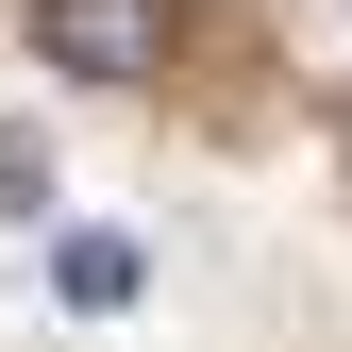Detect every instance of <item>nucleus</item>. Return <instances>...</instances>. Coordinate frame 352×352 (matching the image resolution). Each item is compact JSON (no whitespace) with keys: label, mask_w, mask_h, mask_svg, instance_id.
<instances>
[{"label":"nucleus","mask_w":352,"mask_h":352,"mask_svg":"<svg viewBox=\"0 0 352 352\" xmlns=\"http://www.w3.org/2000/svg\"><path fill=\"white\" fill-rule=\"evenodd\" d=\"M34 185H51V168H34V135H0V218H34Z\"/></svg>","instance_id":"nucleus-3"},{"label":"nucleus","mask_w":352,"mask_h":352,"mask_svg":"<svg viewBox=\"0 0 352 352\" xmlns=\"http://www.w3.org/2000/svg\"><path fill=\"white\" fill-rule=\"evenodd\" d=\"M51 285H67V319H118L151 269H135V235H51Z\"/></svg>","instance_id":"nucleus-2"},{"label":"nucleus","mask_w":352,"mask_h":352,"mask_svg":"<svg viewBox=\"0 0 352 352\" xmlns=\"http://www.w3.org/2000/svg\"><path fill=\"white\" fill-rule=\"evenodd\" d=\"M34 51L67 84H135V67H168V0H34Z\"/></svg>","instance_id":"nucleus-1"}]
</instances>
